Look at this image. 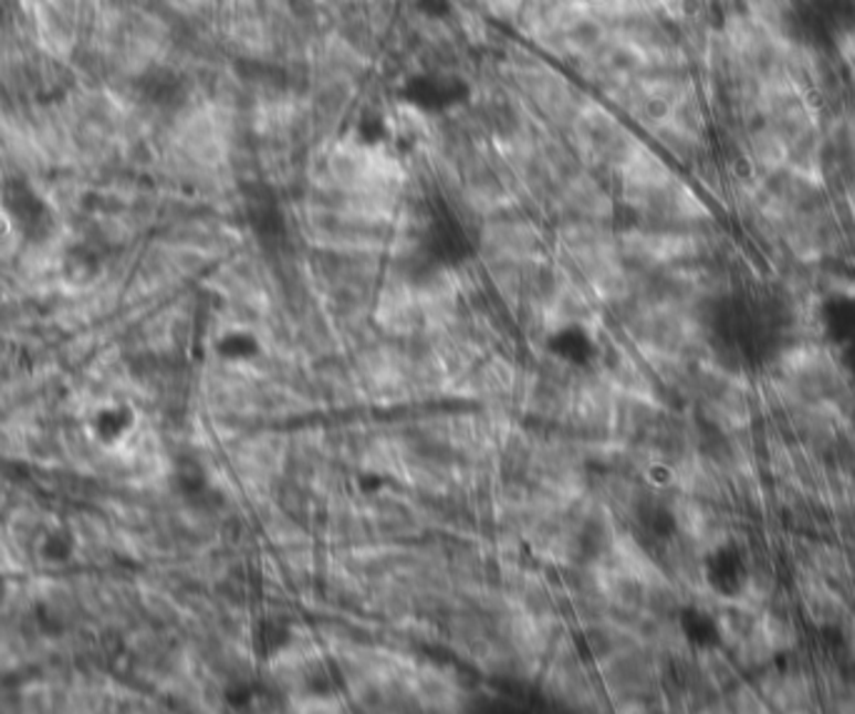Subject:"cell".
I'll use <instances>...</instances> for the list:
<instances>
[{
  "label": "cell",
  "mask_w": 855,
  "mask_h": 714,
  "mask_svg": "<svg viewBox=\"0 0 855 714\" xmlns=\"http://www.w3.org/2000/svg\"><path fill=\"white\" fill-rule=\"evenodd\" d=\"M799 592L805 607V615L815 624H838L843 622V600L833 590L828 580L815 575L813 569H805L799 580Z\"/></svg>",
  "instance_id": "1"
},
{
  "label": "cell",
  "mask_w": 855,
  "mask_h": 714,
  "mask_svg": "<svg viewBox=\"0 0 855 714\" xmlns=\"http://www.w3.org/2000/svg\"><path fill=\"white\" fill-rule=\"evenodd\" d=\"M263 353V343L248 327H228V330L216 340V355L230 365L253 363Z\"/></svg>",
  "instance_id": "2"
}]
</instances>
